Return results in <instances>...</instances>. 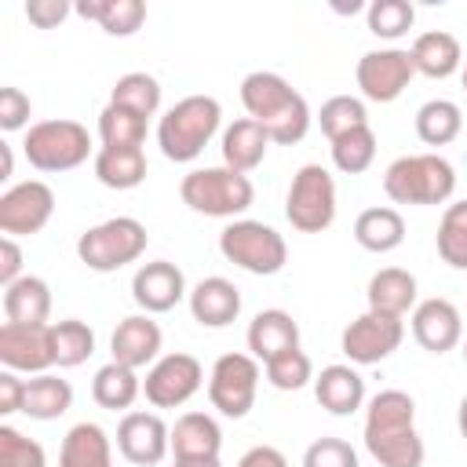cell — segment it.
Segmentation results:
<instances>
[{
  "label": "cell",
  "instance_id": "cell-6",
  "mask_svg": "<svg viewBox=\"0 0 467 467\" xmlns=\"http://www.w3.org/2000/svg\"><path fill=\"white\" fill-rule=\"evenodd\" d=\"M150 244L146 226L135 215H113L99 226H88L77 237V255L88 270L95 274H113L124 270L128 263H135Z\"/></svg>",
  "mask_w": 467,
  "mask_h": 467
},
{
  "label": "cell",
  "instance_id": "cell-14",
  "mask_svg": "<svg viewBox=\"0 0 467 467\" xmlns=\"http://www.w3.org/2000/svg\"><path fill=\"white\" fill-rule=\"evenodd\" d=\"M412 77H416V66H412V55L405 47L365 51L358 58V69H354L361 99H368V102H394L409 88Z\"/></svg>",
  "mask_w": 467,
  "mask_h": 467
},
{
  "label": "cell",
  "instance_id": "cell-15",
  "mask_svg": "<svg viewBox=\"0 0 467 467\" xmlns=\"http://www.w3.org/2000/svg\"><path fill=\"white\" fill-rule=\"evenodd\" d=\"M117 449L135 467H153L171 452V427L157 412H124L117 423Z\"/></svg>",
  "mask_w": 467,
  "mask_h": 467
},
{
  "label": "cell",
  "instance_id": "cell-5",
  "mask_svg": "<svg viewBox=\"0 0 467 467\" xmlns=\"http://www.w3.org/2000/svg\"><path fill=\"white\" fill-rule=\"evenodd\" d=\"M179 197L190 212L197 215H212V219H237L252 208L255 201V186L248 175L215 164V168H193L182 175L179 182Z\"/></svg>",
  "mask_w": 467,
  "mask_h": 467
},
{
  "label": "cell",
  "instance_id": "cell-40",
  "mask_svg": "<svg viewBox=\"0 0 467 467\" xmlns=\"http://www.w3.org/2000/svg\"><path fill=\"white\" fill-rule=\"evenodd\" d=\"M365 22H368V33L379 36V40H398L412 29L416 22V7L409 0H372L368 11H365Z\"/></svg>",
  "mask_w": 467,
  "mask_h": 467
},
{
  "label": "cell",
  "instance_id": "cell-4",
  "mask_svg": "<svg viewBox=\"0 0 467 467\" xmlns=\"http://www.w3.org/2000/svg\"><path fill=\"white\" fill-rule=\"evenodd\" d=\"M452 190L456 168L441 153H405L383 171V193L394 204H445Z\"/></svg>",
  "mask_w": 467,
  "mask_h": 467
},
{
  "label": "cell",
  "instance_id": "cell-16",
  "mask_svg": "<svg viewBox=\"0 0 467 467\" xmlns=\"http://www.w3.org/2000/svg\"><path fill=\"white\" fill-rule=\"evenodd\" d=\"M0 365L11 372H26V376H40L55 365V350H51V321L47 325H15L4 321L0 325Z\"/></svg>",
  "mask_w": 467,
  "mask_h": 467
},
{
  "label": "cell",
  "instance_id": "cell-52",
  "mask_svg": "<svg viewBox=\"0 0 467 467\" xmlns=\"http://www.w3.org/2000/svg\"><path fill=\"white\" fill-rule=\"evenodd\" d=\"M456 427H460V438L467 441V394L460 398V409H456Z\"/></svg>",
  "mask_w": 467,
  "mask_h": 467
},
{
  "label": "cell",
  "instance_id": "cell-1",
  "mask_svg": "<svg viewBox=\"0 0 467 467\" xmlns=\"http://www.w3.org/2000/svg\"><path fill=\"white\" fill-rule=\"evenodd\" d=\"M361 438L379 467H423L427 449L416 431V401L398 387H387L368 398Z\"/></svg>",
  "mask_w": 467,
  "mask_h": 467
},
{
  "label": "cell",
  "instance_id": "cell-2",
  "mask_svg": "<svg viewBox=\"0 0 467 467\" xmlns=\"http://www.w3.org/2000/svg\"><path fill=\"white\" fill-rule=\"evenodd\" d=\"M241 106L277 146L303 142L314 120L306 99L274 69H255L241 80Z\"/></svg>",
  "mask_w": 467,
  "mask_h": 467
},
{
  "label": "cell",
  "instance_id": "cell-43",
  "mask_svg": "<svg viewBox=\"0 0 467 467\" xmlns=\"http://www.w3.org/2000/svg\"><path fill=\"white\" fill-rule=\"evenodd\" d=\"M0 467H47L44 445L11 423H0Z\"/></svg>",
  "mask_w": 467,
  "mask_h": 467
},
{
  "label": "cell",
  "instance_id": "cell-18",
  "mask_svg": "<svg viewBox=\"0 0 467 467\" xmlns=\"http://www.w3.org/2000/svg\"><path fill=\"white\" fill-rule=\"evenodd\" d=\"M409 321H412V339L427 354H445V350L463 343V317H460L456 303H449L441 296L420 299Z\"/></svg>",
  "mask_w": 467,
  "mask_h": 467
},
{
  "label": "cell",
  "instance_id": "cell-23",
  "mask_svg": "<svg viewBox=\"0 0 467 467\" xmlns=\"http://www.w3.org/2000/svg\"><path fill=\"white\" fill-rule=\"evenodd\" d=\"M314 398L332 416H354L365 405V379L354 365H325L314 376Z\"/></svg>",
  "mask_w": 467,
  "mask_h": 467
},
{
  "label": "cell",
  "instance_id": "cell-44",
  "mask_svg": "<svg viewBox=\"0 0 467 467\" xmlns=\"http://www.w3.org/2000/svg\"><path fill=\"white\" fill-rule=\"evenodd\" d=\"M303 467H358V452L343 438H317L306 445Z\"/></svg>",
  "mask_w": 467,
  "mask_h": 467
},
{
  "label": "cell",
  "instance_id": "cell-36",
  "mask_svg": "<svg viewBox=\"0 0 467 467\" xmlns=\"http://www.w3.org/2000/svg\"><path fill=\"white\" fill-rule=\"evenodd\" d=\"M109 102L113 106H124V109H131V113H139V117L150 120L161 109V80L153 73H142V69L124 73L109 88Z\"/></svg>",
  "mask_w": 467,
  "mask_h": 467
},
{
  "label": "cell",
  "instance_id": "cell-22",
  "mask_svg": "<svg viewBox=\"0 0 467 467\" xmlns=\"http://www.w3.org/2000/svg\"><path fill=\"white\" fill-rule=\"evenodd\" d=\"M365 299H368V310L372 314H383V317H405L416 310L420 303V285H416V274L401 270V266H383L368 277V288H365Z\"/></svg>",
  "mask_w": 467,
  "mask_h": 467
},
{
  "label": "cell",
  "instance_id": "cell-54",
  "mask_svg": "<svg viewBox=\"0 0 467 467\" xmlns=\"http://www.w3.org/2000/svg\"><path fill=\"white\" fill-rule=\"evenodd\" d=\"M460 347H463V361H467V336H463V343H460Z\"/></svg>",
  "mask_w": 467,
  "mask_h": 467
},
{
  "label": "cell",
  "instance_id": "cell-39",
  "mask_svg": "<svg viewBox=\"0 0 467 467\" xmlns=\"http://www.w3.org/2000/svg\"><path fill=\"white\" fill-rule=\"evenodd\" d=\"M146 124H150L146 117L106 102L102 113H99V139H102V146H142L146 142Z\"/></svg>",
  "mask_w": 467,
  "mask_h": 467
},
{
  "label": "cell",
  "instance_id": "cell-12",
  "mask_svg": "<svg viewBox=\"0 0 467 467\" xmlns=\"http://www.w3.org/2000/svg\"><path fill=\"white\" fill-rule=\"evenodd\" d=\"M55 215V190L40 179L15 182L0 193V234L4 237H33Z\"/></svg>",
  "mask_w": 467,
  "mask_h": 467
},
{
  "label": "cell",
  "instance_id": "cell-35",
  "mask_svg": "<svg viewBox=\"0 0 467 467\" xmlns=\"http://www.w3.org/2000/svg\"><path fill=\"white\" fill-rule=\"evenodd\" d=\"M51 350L58 368H77L95 354V328L80 317L51 321Z\"/></svg>",
  "mask_w": 467,
  "mask_h": 467
},
{
  "label": "cell",
  "instance_id": "cell-24",
  "mask_svg": "<svg viewBox=\"0 0 467 467\" xmlns=\"http://www.w3.org/2000/svg\"><path fill=\"white\" fill-rule=\"evenodd\" d=\"M219 150H223V164H226V168L248 175V171H255V168L266 161L270 135H266L252 117H241V120H234V124L223 128Z\"/></svg>",
  "mask_w": 467,
  "mask_h": 467
},
{
  "label": "cell",
  "instance_id": "cell-50",
  "mask_svg": "<svg viewBox=\"0 0 467 467\" xmlns=\"http://www.w3.org/2000/svg\"><path fill=\"white\" fill-rule=\"evenodd\" d=\"M15 175V153H11V142H0V179H11Z\"/></svg>",
  "mask_w": 467,
  "mask_h": 467
},
{
  "label": "cell",
  "instance_id": "cell-48",
  "mask_svg": "<svg viewBox=\"0 0 467 467\" xmlns=\"http://www.w3.org/2000/svg\"><path fill=\"white\" fill-rule=\"evenodd\" d=\"M22 277V248L15 237H4L0 241V285H15Z\"/></svg>",
  "mask_w": 467,
  "mask_h": 467
},
{
  "label": "cell",
  "instance_id": "cell-42",
  "mask_svg": "<svg viewBox=\"0 0 467 467\" xmlns=\"http://www.w3.org/2000/svg\"><path fill=\"white\" fill-rule=\"evenodd\" d=\"M263 376H266V383H270L274 390H303L306 383H314V365H310V358L296 347V350H285V354L270 358V361L263 365Z\"/></svg>",
  "mask_w": 467,
  "mask_h": 467
},
{
  "label": "cell",
  "instance_id": "cell-29",
  "mask_svg": "<svg viewBox=\"0 0 467 467\" xmlns=\"http://www.w3.org/2000/svg\"><path fill=\"white\" fill-rule=\"evenodd\" d=\"M354 241H358L365 252H376V255L394 252V248L405 241V219H401V212L390 208V204L365 208V212L354 219Z\"/></svg>",
  "mask_w": 467,
  "mask_h": 467
},
{
  "label": "cell",
  "instance_id": "cell-11",
  "mask_svg": "<svg viewBox=\"0 0 467 467\" xmlns=\"http://www.w3.org/2000/svg\"><path fill=\"white\" fill-rule=\"evenodd\" d=\"M201 387H204V365L186 350L161 354L142 376V398L153 409H179Z\"/></svg>",
  "mask_w": 467,
  "mask_h": 467
},
{
  "label": "cell",
  "instance_id": "cell-53",
  "mask_svg": "<svg viewBox=\"0 0 467 467\" xmlns=\"http://www.w3.org/2000/svg\"><path fill=\"white\" fill-rule=\"evenodd\" d=\"M460 80H463V91H467V58H463V69H460Z\"/></svg>",
  "mask_w": 467,
  "mask_h": 467
},
{
  "label": "cell",
  "instance_id": "cell-8",
  "mask_svg": "<svg viewBox=\"0 0 467 467\" xmlns=\"http://www.w3.org/2000/svg\"><path fill=\"white\" fill-rule=\"evenodd\" d=\"M219 252L226 263L255 274V277H270V274H281L285 263H288V244L285 237L259 223V219H234L223 226L219 234Z\"/></svg>",
  "mask_w": 467,
  "mask_h": 467
},
{
  "label": "cell",
  "instance_id": "cell-34",
  "mask_svg": "<svg viewBox=\"0 0 467 467\" xmlns=\"http://www.w3.org/2000/svg\"><path fill=\"white\" fill-rule=\"evenodd\" d=\"M463 131V109L452 99H427L416 109V135L423 146H449Z\"/></svg>",
  "mask_w": 467,
  "mask_h": 467
},
{
  "label": "cell",
  "instance_id": "cell-25",
  "mask_svg": "<svg viewBox=\"0 0 467 467\" xmlns=\"http://www.w3.org/2000/svg\"><path fill=\"white\" fill-rule=\"evenodd\" d=\"M409 55H412L416 73H423V77H431V80H445V77H452L456 69H463L460 40H456L452 33H445V29H427V33H420V36L412 40Z\"/></svg>",
  "mask_w": 467,
  "mask_h": 467
},
{
  "label": "cell",
  "instance_id": "cell-38",
  "mask_svg": "<svg viewBox=\"0 0 467 467\" xmlns=\"http://www.w3.org/2000/svg\"><path fill=\"white\" fill-rule=\"evenodd\" d=\"M372 161H376V131H372V124L350 128L339 139H332V164H336V171L361 175V171L372 168Z\"/></svg>",
  "mask_w": 467,
  "mask_h": 467
},
{
  "label": "cell",
  "instance_id": "cell-10",
  "mask_svg": "<svg viewBox=\"0 0 467 467\" xmlns=\"http://www.w3.org/2000/svg\"><path fill=\"white\" fill-rule=\"evenodd\" d=\"M259 379H263V365L252 354L230 350L219 354L212 372H208V401L215 412H223L226 420H244L255 405L259 394Z\"/></svg>",
  "mask_w": 467,
  "mask_h": 467
},
{
  "label": "cell",
  "instance_id": "cell-51",
  "mask_svg": "<svg viewBox=\"0 0 467 467\" xmlns=\"http://www.w3.org/2000/svg\"><path fill=\"white\" fill-rule=\"evenodd\" d=\"M171 467H223L219 456H204V460H175Z\"/></svg>",
  "mask_w": 467,
  "mask_h": 467
},
{
  "label": "cell",
  "instance_id": "cell-49",
  "mask_svg": "<svg viewBox=\"0 0 467 467\" xmlns=\"http://www.w3.org/2000/svg\"><path fill=\"white\" fill-rule=\"evenodd\" d=\"M237 467H288V460H285V452L274 449V445H252V449L237 460Z\"/></svg>",
  "mask_w": 467,
  "mask_h": 467
},
{
  "label": "cell",
  "instance_id": "cell-13",
  "mask_svg": "<svg viewBox=\"0 0 467 467\" xmlns=\"http://www.w3.org/2000/svg\"><path fill=\"white\" fill-rule=\"evenodd\" d=\"M405 339V325L401 317H383V314H358L343 336H339V350L347 354L350 365H379L387 361Z\"/></svg>",
  "mask_w": 467,
  "mask_h": 467
},
{
  "label": "cell",
  "instance_id": "cell-30",
  "mask_svg": "<svg viewBox=\"0 0 467 467\" xmlns=\"http://www.w3.org/2000/svg\"><path fill=\"white\" fill-rule=\"evenodd\" d=\"M95 179L106 190H135L146 179V153H142V146H99V153H95Z\"/></svg>",
  "mask_w": 467,
  "mask_h": 467
},
{
  "label": "cell",
  "instance_id": "cell-19",
  "mask_svg": "<svg viewBox=\"0 0 467 467\" xmlns=\"http://www.w3.org/2000/svg\"><path fill=\"white\" fill-rule=\"evenodd\" d=\"M161 325L153 321V314H128L117 321L113 336H109V354L113 361L128 365V368H150L161 358Z\"/></svg>",
  "mask_w": 467,
  "mask_h": 467
},
{
  "label": "cell",
  "instance_id": "cell-46",
  "mask_svg": "<svg viewBox=\"0 0 467 467\" xmlns=\"http://www.w3.org/2000/svg\"><path fill=\"white\" fill-rule=\"evenodd\" d=\"M73 4L69 0H29L26 4V18L36 26V29H55L69 18Z\"/></svg>",
  "mask_w": 467,
  "mask_h": 467
},
{
  "label": "cell",
  "instance_id": "cell-47",
  "mask_svg": "<svg viewBox=\"0 0 467 467\" xmlns=\"http://www.w3.org/2000/svg\"><path fill=\"white\" fill-rule=\"evenodd\" d=\"M26 405V379L11 368L0 372V416H15Z\"/></svg>",
  "mask_w": 467,
  "mask_h": 467
},
{
  "label": "cell",
  "instance_id": "cell-7",
  "mask_svg": "<svg viewBox=\"0 0 467 467\" xmlns=\"http://www.w3.org/2000/svg\"><path fill=\"white\" fill-rule=\"evenodd\" d=\"M26 161L36 171H73L91 157V135L80 120L55 117V120H36L26 131Z\"/></svg>",
  "mask_w": 467,
  "mask_h": 467
},
{
  "label": "cell",
  "instance_id": "cell-37",
  "mask_svg": "<svg viewBox=\"0 0 467 467\" xmlns=\"http://www.w3.org/2000/svg\"><path fill=\"white\" fill-rule=\"evenodd\" d=\"M434 248L441 263H449L452 270H467V201L445 204L438 234H434Z\"/></svg>",
  "mask_w": 467,
  "mask_h": 467
},
{
  "label": "cell",
  "instance_id": "cell-32",
  "mask_svg": "<svg viewBox=\"0 0 467 467\" xmlns=\"http://www.w3.org/2000/svg\"><path fill=\"white\" fill-rule=\"evenodd\" d=\"M69 409H73V387H69V379L55 376V372H40V376L26 379V405H22V412L29 420L47 423V420L66 416Z\"/></svg>",
  "mask_w": 467,
  "mask_h": 467
},
{
  "label": "cell",
  "instance_id": "cell-45",
  "mask_svg": "<svg viewBox=\"0 0 467 467\" xmlns=\"http://www.w3.org/2000/svg\"><path fill=\"white\" fill-rule=\"evenodd\" d=\"M29 113H33V102L22 88H0V128L4 131H18L29 124Z\"/></svg>",
  "mask_w": 467,
  "mask_h": 467
},
{
  "label": "cell",
  "instance_id": "cell-41",
  "mask_svg": "<svg viewBox=\"0 0 467 467\" xmlns=\"http://www.w3.org/2000/svg\"><path fill=\"white\" fill-rule=\"evenodd\" d=\"M317 124H321V131H325L328 142H332V139H339L343 131L368 124V109H365V102H361L358 95H332V99L321 102Z\"/></svg>",
  "mask_w": 467,
  "mask_h": 467
},
{
  "label": "cell",
  "instance_id": "cell-31",
  "mask_svg": "<svg viewBox=\"0 0 467 467\" xmlns=\"http://www.w3.org/2000/svg\"><path fill=\"white\" fill-rule=\"evenodd\" d=\"M142 394V379L135 368L120 365V361H109L95 372L91 379V398L99 409H109V412H128L135 405V398Z\"/></svg>",
  "mask_w": 467,
  "mask_h": 467
},
{
  "label": "cell",
  "instance_id": "cell-28",
  "mask_svg": "<svg viewBox=\"0 0 467 467\" xmlns=\"http://www.w3.org/2000/svg\"><path fill=\"white\" fill-rule=\"evenodd\" d=\"M4 317L15 325H47L51 317V288L36 274H22L4 288Z\"/></svg>",
  "mask_w": 467,
  "mask_h": 467
},
{
  "label": "cell",
  "instance_id": "cell-20",
  "mask_svg": "<svg viewBox=\"0 0 467 467\" xmlns=\"http://www.w3.org/2000/svg\"><path fill=\"white\" fill-rule=\"evenodd\" d=\"M186 303H190V314H193L197 325H204V328H226L241 314V288L234 281L212 274V277H201L190 288Z\"/></svg>",
  "mask_w": 467,
  "mask_h": 467
},
{
  "label": "cell",
  "instance_id": "cell-9",
  "mask_svg": "<svg viewBox=\"0 0 467 467\" xmlns=\"http://www.w3.org/2000/svg\"><path fill=\"white\" fill-rule=\"evenodd\" d=\"M285 219L299 234H321L336 223V179L325 164H303L285 193Z\"/></svg>",
  "mask_w": 467,
  "mask_h": 467
},
{
  "label": "cell",
  "instance_id": "cell-33",
  "mask_svg": "<svg viewBox=\"0 0 467 467\" xmlns=\"http://www.w3.org/2000/svg\"><path fill=\"white\" fill-rule=\"evenodd\" d=\"M73 11L88 22H99V29L109 36H131L146 22L142 0H80L73 4Z\"/></svg>",
  "mask_w": 467,
  "mask_h": 467
},
{
  "label": "cell",
  "instance_id": "cell-17",
  "mask_svg": "<svg viewBox=\"0 0 467 467\" xmlns=\"http://www.w3.org/2000/svg\"><path fill=\"white\" fill-rule=\"evenodd\" d=\"M190 296L186 274L171 259H153L142 263L131 277V299L139 303L142 314H168Z\"/></svg>",
  "mask_w": 467,
  "mask_h": 467
},
{
  "label": "cell",
  "instance_id": "cell-26",
  "mask_svg": "<svg viewBox=\"0 0 467 467\" xmlns=\"http://www.w3.org/2000/svg\"><path fill=\"white\" fill-rule=\"evenodd\" d=\"M219 449H223V431H219L215 416L182 412L171 423V456L175 460H204V456H219Z\"/></svg>",
  "mask_w": 467,
  "mask_h": 467
},
{
  "label": "cell",
  "instance_id": "cell-21",
  "mask_svg": "<svg viewBox=\"0 0 467 467\" xmlns=\"http://www.w3.org/2000/svg\"><path fill=\"white\" fill-rule=\"evenodd\" d=\"M244 343H248V354H252L259 365H266L270 358H277V354L299 347V325H296V317H292L288 310L270 306V310H259V314L248 321Z\"/></svg>",
  "mask_w": 467,
  "mask_h": 467
},
{
  "label": "cell",
  "instance_id": "cell-3",
  "mask_svg": "<svg viewBox=\"0 0 467 467\" xmlns=\"http://www.w3.org/2000/svg\"><path fill=\"white\" fill-rule=\"evenodd\" d=\"M223 124V106L212 95H186L157 120V146L168 161L190 164L204 153Z\"/></svg>",
  "mask_w": 467,
  "mask_h": 467
},
{
  "label": "cell",
  "instance_id": "cell-27",
  "mask_svg": "<svg viewBox=\"0 0 467 467\" xmlns=\"http://www.w3.org/2000/svg\"><path fill=\"white\" fill-rule=\"evenodd\" d=\"M58 467H113V441L109 434L84 420V423H73L62 438V449H58Z\"/></svg>",
  "mask_w": 467,
  "mask_h": 467
}]
</instances>
